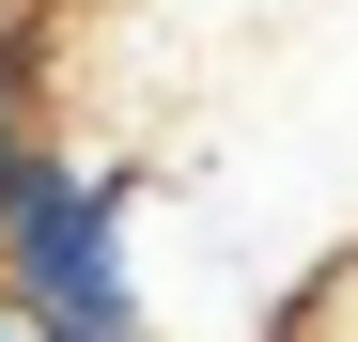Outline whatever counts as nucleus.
Returning a JSON list of instances; mask_svg holds the SVG:
<instances>
[{
  "label": "nucleus",
  "instance_id": "f257e3e1",
  "mask_svg": "<svg viewBox=\"0 0 358 342\" xmlns=\"http://www.w3.org/2000/svg\"><path fill=\"white\" fill-rule=\"evenodd\" d=\"M0 342H156L141 311V171L31 140L0 171Z\"/></svg>",
  "mask_w": 358,
  "mask_h": 342
}]
</instances>
